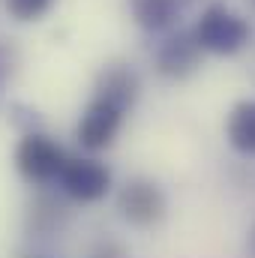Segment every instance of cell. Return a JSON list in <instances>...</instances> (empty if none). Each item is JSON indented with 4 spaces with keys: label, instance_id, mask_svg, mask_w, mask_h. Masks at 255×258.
<instances>
[{
    "label": "cell",
    "instance_id": "obj_14",
    "mask_svg": "<svg viewBox=\"0 0 255 258\" xmlns=\"http://www.w3.org/2000/svg\"><path fill=\"white\" fill-rule=\"evenodd\" d=\"M252 9H255V0H252Z\"/></svg>",
    "mask_w": 255,
    "mask_h": 258
},
{
    "label": "cell",
    "instance_id": "obj_13",
    "mask_svg": "<svg viewBox=\"0 0 255 258\" xmlns=\"http://www.w3.org/2000/svg\"><path fill=\"white\" fill-rule=\"evenodd\" d=\"M246 255L255 258V225L249 228V237H246Z\"/></svg>",
    "mask_w": 255,
    "mask_h": 258
},
{
    "label": "cell",
    "instance_id": "obj_7",
    "mask_svg": "<svg viewBox=\"0 0 255 258\" xmlns=\"http://www.w3.org/2000/svg\"><path fill=\"white\" fill-rule=\"evenodd\" d=\"M93 96L96 99H105L117 108H132L135 99H138V90H141V81H138V72L123 60H114V63L102 66L99 75H96V84H93Z\"/></svg>",
    "mask_w": 255,
    "mask_h": 258
},
{
    "label": "cell",
    "instance_id": "obj_11",
    "mask_svg": "<svg viewBox=\"0 0 255 258\" xmlns=\"http://www.w3.org/2000/svg\"><path fill=\"white\" fill-rule=\"evenodd\" d=\"M90 258H126V252H123L120 243H114V240H102V243L93 249V255Z\"/></svg>",
    "mask_w": 255,
    "mask_h": 258
},
{
    "label": "cell",
    "instance_id": "obj_3",
    "mask_svg": "<svg viewBox=\"0 0 255 258\" xmlns=\"http://www.w3.org/2000/svg\"><path fill=\"white\" fill-rule=\"evenodd\" d=\"M117 210L135 228H153L165 219L168 201L156 180L150 177H132L117 192Z\"/></svg>",
    "mask_w": 255,
    "mask_h": 258
},
{
    "label": "cell",
    "instance_id": "obj_2",
    "mask_svg": "<svg viewBox=\"0 0 255 258\" xmlns=\"http://www.w3.org/2000/svg\"><path fill=\"white\" fill-rule=\"evenodd\" d=\"M66 159L69 156L63 153V147L57 141H51L48 135H42V132H27L15 147V168L30 183L60 180Z\"/></svg>",
    "mask_w": 255,
    "mask_h": 258
},
{
    "label": "cell",
    "instance_id": "obj_4",
    "mask_svg": "<svg viewBox=\"0 0 255 258\" xmlns=\"http://www.w3.org/2000/svg\"><path fill=\"white\" fill-rule=\"evenodd\" d=\"M60 189L72 201L90 204L105 198L111 189V171L105 162L99 159H87V156H69L60 171Z\"/></svg>",
    "mask_w": 255,
    "mask_h": 258
},
{
    "label": "cell",
    "instance_id": "obj_12",
    "mask_svg": "<svg viewBox=\"0 0 255 258\" xmlns=\"http://www.w3.org/2000/svg\"><path fill=\"white\" fill-rule=\"evenodd\" d=\"M9 72H12V57H9V51L0 45V93H3V84H6Z\"/></svg>",
    "mask_w": 255,
    "mask_h": 258
},
{
    "label": "cell",
    "instance_id": "obj_10",
    "mask_svg": "<svg viewBox=\"0 0 255 258\" xmlns=\"http://www.w3.org/2000/svg\"><path fill=\"white\" fill-rule=\"evenodd\" d=\"M3 6L15 21H39L54 6V0H3Z\"/></svg>",
    "mask_w": 255,
    "mask_h": 258
},
{
    "label": "cell",
    "instance_id": "obj_6",
    "mask_svg": "<svg viewBox=\"0 0 255 258\" xmlns=\"http://www.w3.org/2000/svg\"><path fill=\"white\" fill-rule=\"evenodd\" d=\"M123 108L105 102V99H90L78 126H75V135H78V144L84 150H105L114 144L117 132H120V123H123Z\"/></svg>",
    "mask_w": 255,
    "mask_h": 258
},
{
    "label": "cell",
    "instance_id": "obj_1",
    "mask_svg": "<svg viewBox=\"0 0 255 258\" xmlns=\"http://www.w3.org/2000/svg\"><path fill=\"white\" fill-rule=\"evenodd\" d=\"M192 33H195V42L201 45L204 54L231 57V54H240L249 45L252 24L243 15H237L234 9H228L225 3H210L198 15Z\"/></svg>",
    "mask_w": 255,
    "mask_h": 258
},
{
    "label": "cell",
    "instance_id": "obj_8",
    "mask_svg": "<svg viewBox=\"0 0 255 258\" xmlns=\"http://www.w3.org/2000/svg\"><path fill=\"white\" fill-rule=\"evenodd\" d=\"M183 0H129L132 21L147 33H165L180 21Z\"/></svg>",
    "mask_w": 255,
    "mask_h": 258
},
{
    "label": "cell",
    "instance_id": "obj_9",
    "mask_svg": "<svg viewBox=\"0 0 255 258\" xmlns=\"http://www.w3.org/2000/svg\"><path fill=\"white\" fill-rule=\"evenodd\" d=\"M225 141L240 156H255V99H240L225 117Z\"/></svg>",
    "mask_w": 255,
    "mask_h": 258
},
{
    "label": "cell",
    "instance_id": "obj_5",
    "mask_svg": "<svg viewBox=\"0 0 255 258\" xmlns=\"http://www.w3.org/2000/svg\"><path fill=\"white\" fill-rule=\"evenodd\" d=\"M201 57H204V51L195 42V33L192 30H177V33H168L159 42V48L153 54V66H156V72L162 78L183 81V78H189V75L198 72Z\"/></svg>",
    "mask_w": 255,
    "mask_h": 258
}]
</instances>
